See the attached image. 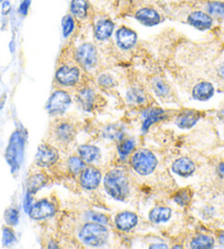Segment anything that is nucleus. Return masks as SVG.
I'll use <instances>...</instances> for the list:
<instances>
[{
	"label": "nucleus",
	"instance_id": "47",
	"mask_svg": "<svg viewBox=\"0 0 224 249\" xmlns=\"http://www.w3.org/2000/svg\"><path fill=\"white\" fill-rule=\"evenodd\" d=\"M3 1V0H0V5H1V2Z\"/></svg>",
	"mask_w": 224,
	"mask_h": 249
},
{
	"label": "nucleus",
	"instance_id": "42",
	"mask_svg": "<svg viewBox=\"0 0 224 249\" xmlns=\"http://www.w3.org/2000/svg\"><path fill=\"white\" fill-rule=\"evenodd\" d=\"M218 75L221 77L222 79H224V63L218 68Z\"/></svg>",
	"mask_w": 224,
	"mask_h": 249
},
{
	"label": "nucleus",
	"instance_id": "29",
	"mask_svg": "<svg viewBox=\"0 0 224 249\" xmlns=\"http://www.w3.org/2000/svg\"><path fill=\"white\" fill-rule=\"evenodd\" d=\"M206 14L213 18H224V2L210 1L205 6Z\"/></svg>",
	"mask_w": 224,
	"mask_h": 249
},
{
	"label": "nucleus",
	"instance_id": "10",
	"mask_svg": "<svg viewBox=\"0 0 224 249\" xmlns=\"http://www.w3.org/2000/svg\"><path fill=\"white\" fill-rule=\"evenodd\" d=\"M101 178V173L97 168H94V167H88V168H85L81 171L79 181L81 187L84 189L94 190L100 184Z\"/></svg>",
	"mask_w": 224,
	"mask_h": 249
},
{
	"label": "nucleus",
	"instance_id": "12",
	"mask_svg": "<svg viewBox=\"0 0 224 249\" xmlns=\"http://www.w3.org/2000/svg\"><path fill=\"white\" fill-rule=\"evenodd\" d=\"M58 160V154L56 149L47 145H41L37 149L36 162L40 167H50L54 165Z\"/></svg>",
	"mask_w": 224,
	"mask_h": 249
},
{
	"label": "nucleus",
	"instance_id": "26",
	"mask_svg": "<svg viewBox=\"0 0 224 249\" xmlns=\"http://www.w3.org/2000/svg\"><path fill=\"white\" fill-rule=\"evenodd\" d=\"M214 246V240L212 237L206 235H198L193 237L190 242V247L196 249H208Z\"/></svg>",
	"mask_w": 224,
	"mask_h": 249
},
{
	"label": "nucleus",
	"instance_id": "30",
	"mask_svg": "<svg viewBox=\"0 0 224 249\" xmlns=\"http://www.w3.org/2000/svg\"><path fill=\"white\" fill-rule=\"evenodd\" d=\"M68 168L72 174H79L85 169V161L80 156H72L68 158Z\"/></svg>",
	"mask_w": 224,
	"mask_h": 249
},
{
	"label": "nucleus",
	"instance_id": "3",
	"mask_svg": "<svg viewBox=\"0 0 224 249\" xmlns=\"http://www.w3.org/2000/svg\"><path fill=\"white\" fill-rule=\"evenodd\" d=\"M23 137L19 131L11 135L9 144L6 149V160L9 164L12 173L19 169L23 155Z\"/></svg>",
	"mask_w": 224,
	"mask_h": 249
},
{
	"label": "nucleus",
	"instance_id": "37",
	"mask_svg": "<svg viewBox=\"0 0 224 249\" xmlns=\"http://www.w3.org/2000/svg\"><path fill=\"white\" fill-rule=\"evenodd\" d=\"M174 200L176 203L182 205V207H185V205H187L189 203V201H190V196H189V193L186 190H182L176 193L174 196Z\"/></svg>",
	"mask_w": 224,
	"mask_h": 249
},
{
	"label": "nucleus",
	"instance_id": "34",
	"mask_svg": "<svg viewBox=\"0 0 224 249\" xmlns=\"http://www.w3.org/2000/svg\"><path fill=\"white\" fill-rule=\"evenodd\" d=\"M1 242L3 246H11L12 244H15L17 242L15 231H12L10 227H5V229L2 230Z\"/></svg>",
	"mask_w": 224,
	"mask_h": 249
},
{
	"label": "nucleus",
	"instance_id": "1",
	"mask_svg": "<svg viewBox=\"0 0 224 249\" xmlns=\"http://www.w3.org/2000/svg\"><path fill=\"white\" fill-rule=\"evenodd\" d=\"M105 189L108 195L118 201H124L129 196V182L126 174L119 169H114L109 171L106 175Z\"/></svg>",
	"mask_w": 224,
	"mask_h": 249
},
{
	"label": "nucleus",
	"instance_id": "14",
	"mask_svg": "<svg viewBox=\"0 0 224 249\" xmlns=\"http://www.w3.org/2000/svg\"><path fill=\"white\" fill-rule=\"evenodd\" d=\"M114 31V23L110 19H100L93 27V36L98 41H107Z\"/></svg>",
	"mask_w": 224,
	"mask_h": 249
},
{
	"label": "nucleus",
	"instance_id": "24",
	"mask_svg": "<svg viewBox=\"0 0 224 249\" xmlns=\"http://www.w3.org/2000/svg\"><path fill=\"white\" fill-rule=\"evenodd\" d=\"M79 156L85 162L96 161L100 156V151L96 146L93 145H83L78 148Z\"/></svg>",
	"mask_w": 224,
	"mask_h": 249
},
{
	"label": "nucleus",
	"instance_id": "45",
	"mask_svg": "<svg viewBox=\"0 0 224 249\" xmlns=\"http://www.w3.org/2000/svg\"><path fill=\"white\" fill-rule=\"evenodd\" d=\"M167 246L165 244H163V245H152V246H150V248H166Z\"/></svg>",
	"mask_w": 224,
	"mask_h": 249
},
{
	"label": "nucleus",
	"instance_id": "36",
	"mask_svg": "<svg viewBox=\"0 0 224 249\" xmlns=\"http://www.w3.org/2000/svg\"><path fill=\"white\" fill-rule=\"evenodd\" d=\"M105 136L109 140H120V137L122 136V131L115 125H110L105 130Z\"/></svg>",
	"mask_w": 224,
	"mask_h": 249
},
{
	"label": "nucleus",
	"instance_id": "4",
	"mask_svg": "<svg viewBox=\"0 0 224 249\" xmlns=\"http://www.w3.org/2000/svg\"><path fill=\"white\" fill-rule=\"evenodd\" d=\"M131 165L137 174L148 176L152 174L157 166V160L154 154L148 149H140L132 156Z\"/></svg>",
	"mask_w": 224,
	"mask_h": 249
},
{
	"label": "nucleus",
	"instance_id": "41",
	"mask_svg": "<svg viewBox=\"0 0 224 249\" xmlns=\"http://www.w3.org/2000/svg\"><path fill=\"white\" fill-rule=\"evenodd\" d=\"M32 205H33V197L31 196V193L27 192V195H25V197H24V201H23V207H24L25 212L29 213V211L32 208Z\"/></svg>",
	"mask_w": 224,
	"mask_h": 249
},
{
	"label": "nucleus",
	"instance_id": "25",
	"mask_svg": "<svg viewBox=\"0 0 224 249\" xmlns=\"http://www.w3.org/2000/svg\"><path fill=\"white\" fill-rule=\"evenodd\" d=\"M46 181V176L42 173L31 176L28 180V192L31 193V195H34V193L37 192L43 186H44Z\"/></svg>",
	"mask_w": 224,
	"mask_h": 249
},
{
	"label": "nucleus",
	"instance_id": "17",
	"mask_svg": "<svg viewBox=\"0 0 224 249\" xmlns=\"http://www.w3.org/2000/svg\"><path fill=\"white\" fill-rule=\"evenodd\" d=\"M214 88L208 81L197 84L192 89V97L198 101H206L213 96Z\"/></svg>",
	"mask_w": 224,
	"mask_h": 249
},
{
	"label": "nucleus",
	"instance_id": "46",
	"mask_svg": "<svg viewBox=\"0 0 224 249\" xmlns=\"http://www.w3.org/2000/svg\"><path fill=\"white\" fill-rule=\"evenodd\" d=\"M219 240H220V244H221L222 246H224V233H222L219 236Z\"/></svg>",
	"mask_w": 224,
	"mask_h": 249
},
{
	"label": "nucleus",
	"instance_id": "7",
	"mask_svg": "<svg viewBox=\"0 0 224 249\" xmlns=\"http://www.w3.org/2000/svg\"><path fill=\"white\" fill-rule=\"evenodd\" d=\"M80 77L79 68L76 66H62L56 71L55 80L56 83L65 86V87H72L78 83Z\"/></svg>",
	"mask_w": 224,
	"mask_h": 249
},
{
	"label": "nucleus",
	"instance_id": "16",
	"mask_svg": "<svg viewBox=\"0 0 224 249\" xmlns=\"http://www.w3.org/2000/svg\"><path fill=\"white\" fill-rule=\"evenodd\" d=\"M137 222H139V218L133 212H121L115 216V226L123 231L132 230L133 227L136 226Z\"/></svg>",
	"mask_w": 224,
	"mask_h": 249
},
{
	"label": "nucleus",
	"instance_id": "31",
	"mask_svg": "<svg viewBox=\"0 0 224 249\" xmlns=\"http://www.w3.org/2000/svg\"><path fill=\"white\" fill-rule=\"evenodd\" d=\"M64 37H68L75 30V19L72 15H66L62 20Z\"/></svg>",
	"mask_w": 224,
	"mask_h": 249
},
{
	"label": "nucleus",
	"instance_id": "22",
	"mask_svg": "<svg viewBox=\"0 0 224 249\" xmlns=\"http://www.w3.org/2000/svg\"><path fill=\"white\" fill-rule=\"evenodd\" d=\"M77 99L84 110L92 111L94 106V100H96V93L93 89L84 88L79 91Z\"/></svg>",
	"mask_w": 224,
	"mask_h": 249
},
{
	"label": "nucleus",
	"instance_id": "18",
	"mask_svg": "<svg viewBox=\"0 0 224 249\" xmlns=\"http://www.w3.org/2000/svg\"><path fill=\"white\" fill-rule=\"evenodd\" d=\"M200 114L195 111H186L178 115V118L176 119V124L178 127L184 128V130H188L191 128L195 124L199 121Z\"/></svg>",
	"mask_w": 224,
	"mask_h": 249
},
{
	"label": "nucleus",
	"instance_id": "28",
	"mask_svg": "<svg viewBox=\"0 0 224 249\" xmlns=\"http://www.w3.org/2000/svg\"><path fill=\"white\" fill-rule=\"evenodd\" d=\"M150 86H152L154 92L156 93L158 97L165 98L170 92V89L168 87V85L162 78H158V77H155V78L152 79Z\"/></svg>",
	"mask_w": 224,
	"mask_h": 249
},
{
	"label": "nucleus",
	"instance_id": "15",
	"mask_svg": "<svg viewBox=\"0 0 224 249\" xmlns=\"http://www.w3.org/2000/svg\"><path fill=\"white\" fill-rule=\"evenodd\" d=\"M174 173L182 177H189L191 176L196 170L195 162H193L190 158L188 157H180L177 160L174 161L173 166H171Z\"/></svg>",
	"mask_w": 224,
	"mask_h": 249
},
{
	"label": "nucleus",
	"instance_id": "27",
	"mask_svg": "<svg viewBox=\"0 0 224 249\" xmlns=\"http://www.w3.org/2000/svg\"><path fill=\"white\" fill-rule=\"evenodd\" d=\"M127 98L129 102H131V104H134V105H144L146 100H148V98H146V94L143 90L136 87H132L130 90H129Z\"/></svg>",
	"mask_w": 224,
	"mask_h": 249
},
{
	"label": "nucleus",
	"instance_id": "9",
	"mask_svg": "<svg viewBox=\"0 0 224 249\" xmlns=\"http://www.w3.org/2000/svg\"><path fill=\"white\" fill-rule=\"evenodd\" d=\"M115 40H117V44L120 49L129 51L136 45L137 34L130 28L121 27L115 33Z\"/></svg>",
	"mask_w": 224,
	"mask_h": 249
},
{
	"label": "nucleus",
	"instance_id": "23",
	"mask_svg": "<svg viewBox=\"0 0 224 249\" xmlns=\"http://www.w3.org/2000/svg\"><path fill=\"white\" fill-rule=\"evenodd\" d=\"M171 209L167 207H158L154 208L152 211L149 212V221L155 224H159V223H165L169 220L171 216Z\"/></svg>",
	"mask_w": 224,
	"mask_h": 249
},
{
	"label": "nucleus",
	"instance_id": "21",
	"mask_svg": "<svg viewBox=\"0 0 224 249\" xmlns=\"http://www.w3.org/2000/svg\"><path fill=\"white\" fill-rule=\"evenodd\" d=\"M89 10V3L87 0H72L71 1V14L74 18L84 20L87 18Z\"/></svg>",
	"mask_w": 224,
	"mask_h": 249
},
{
	"label": "nucleus",
	"instance_id": "5",
	"mask_svg": "<svg viewBox=\"0 0 224 249\" xmlns=\"http://www.w3.org/2000/svg\"><path fill=\"white\" fill-rule=\"evenodd\" d=\"M75 57L79 65L85 70H93L98 62L97 50L92 43H84L77 47Z\"/></svg>",
	"mask_w": 224,
	"mask_h": 249
},
{
	"label": "nucleus",
	"instance_id": "11",
	"mask_svg": "<svg viewBox=\"0 0 224 249\" xmlns=\"http://www.w3.org/2000/svg\"><path fill=\"white\" fill-rule=\"evenodd\" d=\"M134 18L139 21L140 23L145 25V27H154V25L161 23L162 21L161 16H159L156 9L150 7L140 8V9L135 12Z\"/></svg>",
	"mask_w": 224,
	"mask_h": 249
},
{
	"label": "nucleus",
	"instance_id": "13",
	"mask_svg": "<svg viewBox=\"0 0 224 249\" xmlns=\"http://www.w3.org/2000/svg\"><path fill=\"white\" fill-rule=\"evenodd\" d=\"M187 22L200 31H205L212 27V17L204 11H193L188 16Z\"/></svg>",
	"mask_w": 224,
	"mask_h": 249
},
{
	"label": "nucleus",
	"instance_id": "20",
	"mask_svg": "<svg viewBox=\"0 0 224 249\" xmlns=\"http://www.w3.org/2000/svg\"><path fill=\"white\" fill-rule=\"evenodd\" d=\"M75 128L70 123H61L55 130L56 139L62 143H70L75 137Z\"/></svg>",
	"mask_w": 224,
	"mask_h": 249
},
{
	"label": "nucleus",
	"instance_id": "44",
	"mask_svg": "<svg viewBox=\"0 0 224 249\" xmlns=\"http://www.w3.org/2000/svg\"><path fill=\"white\" fill-rule=\"evenodd\" d=\"M9 50H10V52L12 54L16 52V42H15V40L10 41V43H9Z\"/></svg>",
	"mask_w": 224,
	"mask_h": 249
},
{
	"label": "nucleus",
	"instance_id": "6",
	"mask_svg": "<svg viewBox=\"0 0 224 249\" xmlns=\"http://www.w3.org/2000/svg\"><path fill=\"white\" fill-rule=\"evenodd\" d=\"M71 105V97L66 91L57 90L52 94L49 102H47V111L52 115L63 114Z\"/></svg>",
	"mask_w": 224,
	"mask_h": 249
},
{
	"label": "nucleus",
	"instance_id": "8",
	"mask_svg": "<svg viewBox=\"0 0 224 249\" xmlns=\"http://www.w3.org/2000/svg\"><path fill=\"white\" fill-rule=\"evenodd\" d=\"M55 214V207L47 200H41L32 205L31 210L29 211V215L32 220L41 221L45 218L52 217Z\"/></svg>",
	"mask_w": 224,
	"mask_h": 249
},
{
	"label": "nucleus",
	"instance_id": "43",
	"mask_svg": "<svg viewBox=\"0 0 224 249\" xmlns=\"http://www.w3.org/2000/svg\"><path fill=\"white\" fill-rule=\"evenodd\" d=\"M218 173H219V175H220V176H221L222 178H224V162H222V164H220V165H219Z\"/></svg>",
	"mask_w": 224,
	"mask_h": 249
},
{
	"label": "nucleus",
	"instance_id": "40",
	"mask_svg": "<svg viewBox=\"0 0 224 249\" xmlns=\"http://www.w3.org/2000/svg\"><path fill=\"white\" fill-rule=\"evenodd\" d=\"M0 11H1V15L3 17H7L11 14L12 11V5L10 2V0H3L0 5Z\"/></svg>",
	"mask_w": 224,
	"mask_h": 249
},
{
	"label": "nucleus",
	"instance_id": "19",
	"mask_svg": "<svg viewBox=\"0 0 224 249\" xmlns=\"http://www.w3.org/2000/svg\"><path fill=\"white\" fill-rule=\"evenodd\" d=\"M144 122L142 125V130L143 132H146L149 128L153 125L154 123L158 121H162L166 118L165 111L162 109H149L144 112Z\"/></svg>",
	"mask_w": 224,
	"mask_h": 249
},
{
	"label": "nucleus",
	"instance_id": "39",
	"mask_svg": "<svg viewBox=\"0 0 224 249\" xmlns=\"http://www.w3.org/2000/svg\"><path fill=\"white\" fill-rule=\"evenodd\" d=\"M90 218H92L93 222L99 223V224H102V225H108V223H109L108 217L100 213H92L90 214Z\"/></svg>",
	"mask_w": 224,
	"mask_h": 249
},
{
	"label": "nucleus",
	"instance_id": "2",
	"mask_svg": "<svg viewBox=\"0 0 224 249\" xmlns=\"http://www.w3.org/2000/svg\"><path fill=\"white\" fill-rule=\"evenodd\" d=\"M108 230L106 225L99 224L96 222L87 223L85 224L79 231V237L83 240V243L88 246L99 247L105 245L108 240Z\"/></svg>",
	"mask_w": 224,
	"mask_h": 249
},
{
	"label": "nucleus",
	"instance_id": "35",
	"mask_svg": "<svg viewBox=\"0 0 224 249\" xmlns=\"http://www.w3.org/2000/svg\"><path fill=\"white\" fill-rule=\"evenodd\" d=\"M98 84L102 88H112L114 87L115 80L113 77L109 74H101L98 77Z\"/></svg>",
	"mask_w": 224,
	"mask_h": 249
},
{
	"label": "nucleus",
	"instance_id": "32",
	"mask_svg": "<svg viewBox=\"0 0 224 249\" xmlns=\"http://www.w3.org/2000/svg\"><path fill=\"white\" fill-rule=\"evenodd\" d=\"M5 221L7 225L16 226L19 222V211L16 208H9L5 212Z\"/></svg>",
	"mask_w": 224,
	"mask_h": 249
},
{
	"label": "nucleus",
	"instance_id": "38",
	"mask_svg": "<svg viewBox=\"0 0 224 249\" xmlns=\"http://www.w3.org/2000/svg\"><path fill=\"white\" fill-rule=\"evenodd\" d=\"M30 6H31V0H21L19 9H18L19 15L22 17L27 16L30 9Z\"/></svg>",
	"mask_w": 224,
	"mask_h": 249
},
{
	"label": "nucleus",
	"instance_id": "33",
	"mask_svg": "<svg viewBox=\"0 0 224 249\" xmlns=\"http://www.w3.org/2000/svg\"><path fill=\"white\" fill-rule=\"evenodd\" d=\"M135 147V143L134 141L131 140V139H128V140H123L121 143H120L119 147H118V152L121 156H128L129 154H130L133 149Z\"/></svg>",
	"mask_w": 224,
	"mask_h": 249
}]
</instances>
